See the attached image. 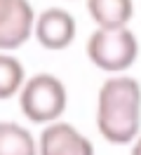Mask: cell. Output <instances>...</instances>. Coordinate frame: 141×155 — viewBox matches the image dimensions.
Here are the masks:
<instances>
[{
	"instance_id": "obj_1",
	"label": "cell",
	"mask_w": 141,
	"mask_h": 155,
	"mask_svg": "<svg viewBox=\"0 0 141 155\" xmlns=\"http://www.w3.org/2000/svg\"><path fill=\"white\" fill-rule=\"evenodd\" d=\"M96 127L108 143H134L141 129V85L129 75L108 78L96 99Z\"/></svg>"
},
{
	"instance_id": "obj_2",
	"label": "cell",
	"mask_w": 141,
	"mask_h": 155,
	"mask_svg": "<svg viewBox=\"0 0 141 155\" xmlns=\"http://www.w3.org/2000/svg\"><path fill=\"white\" fill-rule=\"evenodd\" d=\"M66 87L56 75L38 73L28 78L19 92V108L35 125H52L66 110Z\"/></svg>"
},
{
	"instance_id": "obj_3",
	"label": "cell",
	"mask_w": 141,
	"mask_h": 155,
	"mask_svg": "<svg viewBox=\"0 0 141 155\" xmlns=\"http://www.w3.org/2000/svg\"><path fill=\"white\" fill-rule=\"evenodd\" d=\"M87 57L106 73H122L139 57V40L125 28H96L87 40Z\"/></svg>"
},
{
	"instance_id": "obj_4",
	"label": "cell",
	"mask_w": 141,
	"mask_h": 155,
	"mask_svg": "<svg viewBox=\"0 0 141 155\" xmlns=\"http://www.w3.org/2000/svg\"><path fill=\"white\" fill-rule=\"evenodd\" d=\"M35 14L28 0H0V52L19 49L33 33Z\"/></svg>"
},
{
	"instance_id": "obj_5",
	"label": "cell",
	"mask_w": 141,
	"mask_h": 155,
	"mask_svg": "<svg viewBox=\"0 0 141 155\" xmlns=\"http://www.w3.org/2000/svg\"><path fill=\"white\" fill-rule=\"evenodd\" d=\"M38 155H94V146L68 122H52L38 139Z\"/></svg>"
},
{
	"instance_id": "obj_6",
	"label": "cell",
	"mask_w": 141,
	"mask_h": 155,
	"mask_svg": "<svg viewBox=\"0 0 141 155\" xmlns=\"http://www.w3.org/2000/svg\"><path fill=\"white\" fill-rule=\"evenodd\" d=\"M33 35L45 49H66L75 40V19L61 7H49L35 17Z\"/></svg>"
},
{
	"instance_id": "obj_7",
	"label": "cell",
	"mask_w": 141,
	"mask_h": 155,
	"mask_svg": "<svg viewBox=\"0 0 141 155\" xmlns=\"http://www.w3.org/2000/svg\"><path fill=\"white\" fill-rule=\"evenodd\" d=\"M87 12L99 28H125L134 14L132 0H87Z\"/></svg>"
},
{
	"instance_id": "obj_8",
	"label": "cell",
	"mask_w": 141,
	"mask_h": 155,
	"mask_svg": "<svg viewBox=\"0 0 141 155\" xmlns=\"http://www.w3.org/2000/svg\"><path fill=\"white\" fill-rule=\"evenodd\" d=\"M0 155H38V143L17 122H0Z\"/></svg>"
},
{
	"instance_id": "obj_9",
	"label": "cell",
	"mask_w": 141,
	"mask_h": 155,
	"mask_svg": "<svg viewBox=\"0 0 141 155\" xmlns=\"http://www.w3.org/2000/svg\"><path fill=\"white\" fill-rule=\"evenodd\" d=\"M26 82L21 61L9 57L7 52H0V99H12L21 92Z\"/></svg>"
},
{
	"instance_id": "obj_10",
	"label": "cell",
	"mask_w": 141,
	"mask_h": 155,
	"mask_svg": "<svg viewBox=\"0 0 141 155\" xmlns=\"http://www.w3.org/2000/svg\"><path fill=\"white\" fill-rule=\"evenodd\" d=\"M132 155H141V136L132 143Z\"/></svg>"
}]
</instances>
